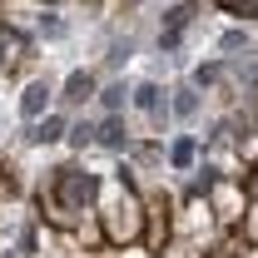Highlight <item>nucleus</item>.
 I'll list each match as a JSON object with an SVG mask.
<instances>
[{
	"mask_svg": "<svg viewBox=\"0 0 258 258\" xmlns=\"http://www.w3.org/2000/svg\"><path fill=\"white\" fill-rule=\"evenodd\" d=\"M50 95H55V90H50V80H30V85H25V95H20V114H45V109H50Z\"/></svg>",
	"mask_w": 258,
	"mask_h": 258,
	"instance_id": "1",
	"label": "nucleus"
},
{
	"mask_svg": "<svg viewBox=\"0 0 258 258\" xmlns=\"http://www.w3.org/2000/svg\"><path fill=\"white\" fill-rule=\"evenodd\" d=\"M95 95V75L90 70H70V80H64V104H85V99Z\"/></svg>",
	"mask_w": 258,
	"mask_h": 258,
	"instance_id": "2",
	"label": "nucleus"
},
{
	"mask_svg": "<svg viewBox=\"0 0 258 258\" xmlns=\"http://www.w3.org/2000/svg\"><path fill=\"white\" fill-rule=\"evenodd\" d=\"M134 109H144V114H159V109H164V90L154 85V80L134 85Z\"/></svg>",
	"mask_w": 258,
	"mask_h": 258,
	"instance_id": "3",
	"label": "nucleus"
},
{
	"mask_svg": "<svg viewBox=\"0 0 258 258\" xmlns=\"http://www.w3.org/2000/svg\"><path fill=\"white\" fill-rule=\"evenodd\" d=\"M60 134H64V114H45L40 124H35V144H60Z\"/></svg>",
	"mask_w": 258,
	"mask_h": 258,
	"instance_id": "4",
	"label": "nucleus"
},
{
	"mask_svg": "<svg viewBox=\"0 0 258 258\" xmlns=\"http://www.w3.org/2000/svg\"><path fill=\"white\" fill-rule=\"evenodd\" d=\"M90 194H95V179H85V174L64 179V204H70V209H80V204H85Z\"/></svg>",
	"mask_w": 258,
	"mask_h": 258,
	"instance_id": "5",
	"label": "nucleus"
},
{
	"mask_svg": "<svg viewBox=\"0 0 258 258\" xmlns=\"http://www.w3.org/2000/svg\"><path fill=\"white\" fill-rule=\"evenodd\" d=\"M129 95H134V90H129L124 80H114V85H104V90H99V104H104V109L114 114V109H119V104H124Z\"/></svg>",
	"mask_w": 258,
	"mask_h": 258,
	"instance_id": "6",
	"label": "nucleus"
},
{
	"mask_svg": "<svg viewBox=\"0 0 258 258\" xmlns=\"http://www.w3.org/2000/svg\"><path fill=\"white\" fill-rule=\"evenodd\" d=\"M99 144H109V149H129V134L119 119H104V129H99Z\"/></svg>",
	"mask_w": 258,
	"mask_h": 258,
	"instance_id": "7",
	"label": "nucleus"
},
{
	"mask_svg": "<svg viewBox=\"0 0 258 258\" xmlns=\"http://www.w3.org/2000/svg\"><path fill=\"white\" fill-rule=\"evenodd\" d=\"M248 45H253L248 30H224L219 35V50H224V55H238V50H248Z\"/></svg>",
	"mask_w": 258,
	"mask_h": 258,
	"instance_id": "8",
	"label": "nucleus"
},
{
	"mask_svg": "<svg viewBox=\"0 0 258 258\" xmlns=\"http://www.w3.org/2000/svg\"><path fill=\"white\" fill-rule=\"evenodd\" d=\"M174 114H179V119H194V114H199V95H194V90H179V95H174Z\"/></svg>",
	"mask_w": 258,
	"mask_h": 258,
	"instance_id": "9",
	"label": "nucleus"
},
{
	"mask_svg": "<svg viewBox=\"0 0 258 258\" xmlns=\"http://www.w3.org/2000/svg\"><path fill=\"white\" fill-rule=\"evenodd\" d=\"M194 154H199V144H194V139H179V144L169 149V159L179 164V169H189V164H194Z\"/></svg>",
	"mask_w": 258,
	"mask_h": 258,
	"instance_id": "10",
	"label": "nucleus"
},
{
	"mask_svg": "<svg viewBox=\"0 0 258 258\" xmlns=\"http://www.w3.org/2000/svg\"><path fill=\"white\" fill-rule=\"evenodd\" d=\"M64 30H70V25H64L60 15H40V35H45V40H60Z\"/></svg>",
	"mask_w": 258,
	"mask_h": 258,
	"instance_id": "11",
	"label": "nucleus"
},
{
	"mask_svg": "<svg viewBox=\"0 0 258 258\" xmlns=\"http://www.w3.org/2000/svg\"><path fill=\"white\" fill-rule=\"evenodd\" d=\"M129 55H134V35H124V40H114V45H109V64L129 60Z\"/></svg>",
	"mask_w": 258,
	"mask_h": 258,
	"instance_id": "12",
	"label": "nucleus"
},
{
	"mask_svg": "<svg viewBox=\"0 0 258 258\" xmlns=\"http://www.w3.org/2000/svg\"><path fill=\"white\" fill-rule=\"evenodd\" d=\"M70 139H75V144H90V139H99V129H90V124H75V129H70Z\"/></svg>",
	"mask_w": 258,
	"mask_h": 258,
	"instance_id": "13",
	"label": "nucleus"
}]
</instances>
